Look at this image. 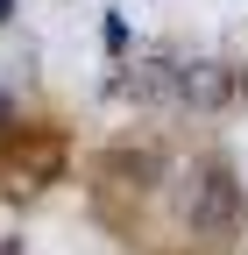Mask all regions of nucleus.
<instances>
[{
	"label": "nucleus",
	"instance_id": "obj_1",
	"mask_svg": "<svg viewBox=\"0 0 248 255\" xmlns=\"http://www.w3.org/2000/svg\"><path fill=\"white\" fill-rule=\"evenodd\" d=\"M57 163H64V142H57L50 128H21V135L0 142V170H7V184H14V191L50 184V177H57Z\"/></svg>",
	"mask_w": 248,
	"mask_h": 255
},
{
	"label": "nucleus",
	"instance_id": "obj_2",
	"mask_svg": "<svg viewBox=\"0 0 248 255\" xmlns=\"http://www.w3.org/2000/svg\"><path fill=\"white\" fill-rule=\"evenodd\" d=\"M234 213H241V199H234L227 170H192L184 177V220H192V227L220 234V227H234Z\"/></svg>",
	"mask_w": 248,
	"mask_h": 255
},
{
	"label": "nucleus",
	"instance_id": "obj_3",
	"mask_svg": "<svg viewBox=\"0 0 248 255\" xmlns=\"http://www.w3.org/2000/svg\"><path fill=\"white\" fill-rule=\"evenodd\" d=\"M170 92H177L184 107H227V92H234V71H227V64H177Z\"/></svg>",
	"mask_w": 248,
	"mask_h": 255
},
{
	"label": "nucleus",
	"instance_id": "obj_4",
	"mask_svg": "<svg viewBox=\"0 0 248 255\" xmlns=\"http://www.w3.org/2000/svg\"><path fill=\"white\" fill-rule=\"evenodd\" d=\"M7 121H14V100H7V92H0V128H7Z\"/></svg>",
	"mask_w": 248,
	"mask_h": 255
},
{
	"label": "nucleus",
	"instance_id": "obj_5",
	"mask_svg": "<svg viewBox=\"0 0 248 255\" xmlns=\"http://www.w3.org/2000/svg\"><path fill=\"white\" fill-rule=\"evenodd\" d=\"M7 14H14V0H0V21H7Z\"/></svg>",
	"mask_w": 248,
	"mask_h": 255
}]
</instances>
